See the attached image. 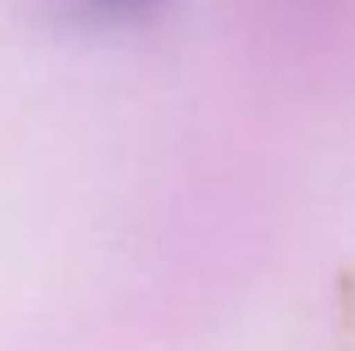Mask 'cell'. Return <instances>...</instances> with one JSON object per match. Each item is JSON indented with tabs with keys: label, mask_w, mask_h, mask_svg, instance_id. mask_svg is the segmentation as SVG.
Returning a JSON list of instances; mask_svg holds the SVG:
<instances>
[{
	"label": "cell",
	"mask_w": 355,
	"mask_h": 351,
	"mask_svg": "<svg viewBox=\"0 0 355 351\" xmlns=\"http://www.w3.org/2000/svg\"><path fill=\"white\" fill-rule=\"evenodd\" d=\"M95 5H130V0H95Z\"/></svg>",
	"instance_id": "cell-1"
}]
</instances>
